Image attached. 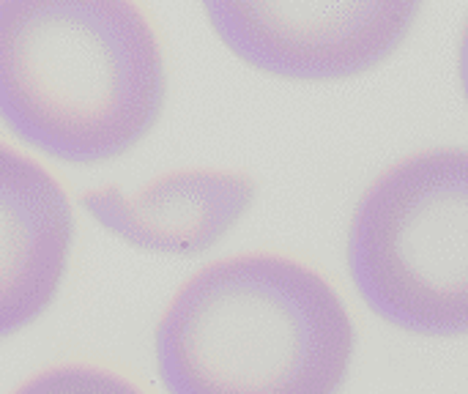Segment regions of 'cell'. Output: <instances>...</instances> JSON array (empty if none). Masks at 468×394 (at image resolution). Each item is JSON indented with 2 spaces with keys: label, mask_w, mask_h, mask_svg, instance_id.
<instances>
[{
  "label": "cell",
  "mask_w": 468,
  "mask_h": 394,
  "mask_svg": "<svg viewBox=\"0 0 468 394\" xmlns=\"http://www.w3.org/2000/svg\"><path fill=\"white\" fill-rule=\"evenodd\" d=\"M348 272L387 324L425 337L468 329V159L463 148L414 154L362 195Z\"/></svg>",
  "instance_id": "3"
},
{
  "label": "cell",
  "mask_w": 468,
  "mask_h": 394,
  "mask_svg": "<svg viewBox=\"0 0 468 394\" xmlns=\"http://www.w3.org/2000/svg\"><path fill=\"white\" fill-rule=\"evenodd\" d=\"M14 394H143L134 384L118 373L90 367V365H60L49 367L30 381H25Z\"/></svg>",
  "instance_id": "7"
},
{
  "label": "cell",
  "mask_w": 468,
  "mask_h": 394,
  "mask_svg": "<svg viewBox=\"0 0 468 394\" xmlns=\"http://www.w3.org/2000/svg\"><path fill=\"white\" fill-rule=\"evenodd\" d=\"M154 346L167 394H340L356 335L315 269L255 252L197 272Z\"/></svg>",
  "instance_id": "2"
},
{
  "label": "cell",
  "mask_w": 468,
  "mask_h": 394,
  "mask_svg": "<svg viewBox=\"0 0 468 394\" xmlns=\"http://www.w3.org/2000/svg\"><path fill=\"white\" fill-rule=\"evenodd\" d=\"M203 8L247 66L282 80L329 82L395 55L422 0H203Z\"/></svg>",
  "instance_id": "4"
},
{
  "label": "cell",
  "mask_w": 468,
  "mask_h": 394,
  "mask_svg": "<svg viewBox=\"0 0 468 394\" xmlns=\"http://www.w3.org/2000/svg\"><path fill=\"white\" fill-rule=\"evenodd\" d=\"M167 69L137 0H0V121L69 165L110 162L159 121Z\"/></svg>",
  "instance_id": "1"
},
{
  "label": "cell",
  "mask_w": 468,
  "mask_h": 394,
  "mask_svg": "<svg viewBox=\"0 0 468 394\" xmlns=\"http://www.w3.org/2000/svg\"><path fill=\"white\" fill-rule=\"evenodd\" d=\"M74 244L60 181L0 143V340L36 324L55 302Z\"/></svg>",
  "instance_id": "5"
},
{
  "label": "cell",
  "mask_w": 468,
  "mask_h": 394,
  "mask_svg": "<svg viewBox=\"0 0 468 394\" xmlns=\"http://www.w3.org/2000/svg\"><path fill=\"white\" fill-rule=\"evenodd\" d=\"M255 200V184L230 170H178L137 192L101 186L82 208L115 239L159 255H200L219 244Z\"/></svg>",
  "instance_id": "6"
}]
</instances>
